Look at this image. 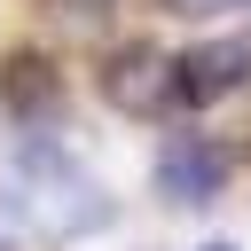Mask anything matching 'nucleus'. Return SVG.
<instances>
[{
  "label": "nucleus",
  "mask_w": 251,
  "mask_h": 251,
  "mask_svg": "<svg viewBox=\"0 0 251 251\" xmlns=\"http://www.w3.org/2000/svg\"><path fill=\"white\" fill-rule=\"evenodd\" d=\"M0 196H8V204H16V220H24V227H39L47 243H71V235H86V227H102V220H110L102 180H94L78 157H63L47 133H24V141L0 157Z\"/></svg>",
  "instance_id": "f257e3e1"
},
{
  "label": "nucleus",
  "mask_w": 251,
  "mask_h": 251,
  "mask_svg": "<svg viewBox=\"0 0 251 251\" xmlns=\"http://www.w3.org/2000/svg\"><path fill=\"white\" fill-rule=\"evenodd\" d=\"M102 102L126 110V118H165V110L180 102V71H173V55H165L157 39H126V47H110V55H102Z\"/></svg>",
  "instance_id": "f03ea898"
},
{
  "label": "nucleus",
  "mask_w": 251,
  "mask_h": 251,
  "mask_svg": "<svg viewBox=\"0 0 251 251\" xmlns=\"http://www.w3.org/2000/svg\"><path fill=\"white\" fill-rule=\"evenodd\" d=\"M220 180H227V157H220L204 133H165V149H157V196H173V204H212Z\"/></svg>",
  "instance_id": "7ed1b4c3"
},
{
  "label": "nucleus",
  "mask_w": 251,
  "mask_h": 251,
  "mask_svg": "<svg viewBox=\"0 0 251 251\" xmlns=\"http://www.w3.org/2000/svg\"><path fill=\"white\" fill-rule=\"evenodd\" d=\"M173 71H180V102H227L251 78V39H204V47L173 55Z\"/></svg>",
  "instance_id": "20e7f679"
},
{
  "label": "nucleus",
  "mask_w": 251,
  "mask_h": 251,
  "mask_svg": "<svg viewBox=\"0 0 251 251\" xmlns=\"http://www.w3.org/2000/svg\"><path fill=\"white\" fill-rule=\"evenodd\" d=\"M0 86H8V110H16V118H39V110H55V102H63L55 63H47V55H31V47L8 63V78H0Z\"/></svg>",
  "instance_id": "39448f33"
},
{
  "label": "nucleus",
  "mask_w": 251,
  "mask_h": 251,
  "mask_svg": "<svg viewBox=\"0 0 251 251\" xmlns=\"http://www.w3.org/2000/svg\"><path fill=\"white\" fill-rule=\"evenodd\" d=\"M173 16H220V8H243V0H165Z\"/></svg>",
  "instance_id": "423d86ee"
},
{
  "label": "nucleus",
  "mask_w": 251,
  "mask_h": 251,
  "mask_svg": "<svg viewBox=\"0 0 251 251\" xmlns=\"http://www.w3.org/2000/svg\"><path fill=\"white\" fill-rule=\"evenodd\" d=\"M71 8H94V0H71Z\"/></svg>",
  "instance_id": "0eeeda50"
},
{
  "label": "nucleus",
  "mask_w": 251,
  "mask_h": 251,
  "mask_svg": "<svg viewBox=\"0 0 251 251\" xmlns=\"http://www.w3.org/2000/svg\"><path fill=\"white\" fill-rule=\"evenodd\" d=\"M212 251H227V243H212Z\"/></svg>",
  "instance_id": "6e6552de"
}]
</instances>
